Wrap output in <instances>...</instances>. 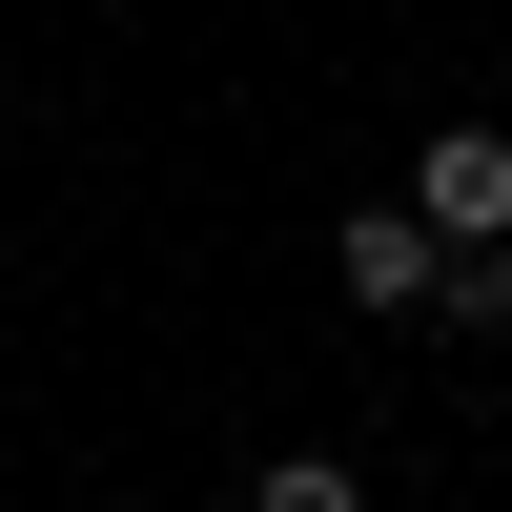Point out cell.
I'll use <instances>...</instances> for the list:
<instances>
[{"instance_id": "277c9868", "label": "cell", "mask_w": 512, "mask_h": 512, "mask_svg": "<svg viewBox=\"0 0 512 512\" xmlns=\"http://www.w3.org/2000/svg\"><path fill=\"white\" fill-rule=\"evenodd\" d=\"M451 328H492V349H512V246H451Z\"/></svg>"}, {"instance_id": "7a4b0ae2", "label": "cell", "mask_w": 512, "mask_h": 512, "mask_svg": "<svg viewBox=\"0 0 512 512\" xmlns=\"http://www.w3.org/2000/svg\"><path fill=\"white\" fill-rule=\"evenodd\" d=\"M410 205H431L451 246H512V123H431V144H410Z\"/></svg>"}, {"instance_id": "6da1fadb", "label": "cell", "mask_w": 512, "mask_h": 512, "mask_svg": "<svg viewBox=\"0 0 512 512\" xmlns=\"http://www.w3.org/2000/svg\"><path fill=\"white\" fill-rule=\"evenodd\" d=\"M328 287H349V308H451V226H431V205H349V226H328Z\"/></svg>"}, {"instance_id": "3957f363", "label": "cell", "mask_w": 512, "mask_h": 512, "mask_svg": "<svg viewBox=\"0 0 512 512\" xmlns=\"http://www.w3.org/2000/svg\"><path fill=\"white\" fill-rule=\"evenodd\" d=\"M246 512H369V492H349V451H267V472H246Z\"/></svg>"}]
</instances>
